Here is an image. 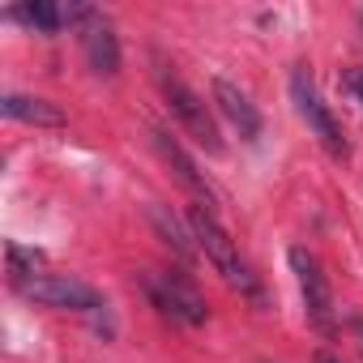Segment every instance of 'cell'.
Returning a JSON list of instances; mask_svg holds the SVG:
<instances>
[{"label":"cell","mask_w":363,"mask_h":363,"mask_svg":"<svg viewBox=\"0 0 363 363\" xmlns=\"http://www.w3.org/2000/svg\"><path fill=\"white\" fill-rule=\"evenodd\" d=\"M214 107H218V116L244 137V141H257L261 137V111H257V103L235 86V82H227V77H214Z\"/></svg>","instance_id":"cell-9"},{"label":"cell","mask_w":363,"mask_h":363,"mask_svg":"<svg viewBox=\"0 0 363 363\" xmlns=\"http://www.w3.org/2000/svg\"><path fill=\"white\" fill-rule=\"evenodd\" d=\"M350 90H354V99L363 103V69H359V73H350Z\"/></svg>","instance_id":"cell-14"},{"label":"cell","mask_w":363,"mask_h":363,"mask_svg":"<svg viewBox=\"0 0 363 363\" xmlns=\"http://www.w3.org/2000/svg\"><path fill=\"white\" fill-rule=\"evenodd\" d=\"M77 39H82V56H86V65H90L94 77H116L120 73V39H116L111 22L99 9H90L82 18Z\"/></svg>","instance_id":"cell-8"},{"label":"cell","mask_w":363,"mask_h":363,"mask_svg":"<svg viewBox=\"0 0 363 363\" xmlns=\"http://www.w3.org/2000/svg\"><path fill=\"white\" fill-rule=\"evenodd\" d=\"M5 265H9V282H13V286H22V282H30V278L43 269V257H39L35 248L9 244V248H5Z\"/></svg>","instance_id":"cell-13"},{"label":"cell","mask_w":363,"mask_h":363,"mask_svg":"<svg viewBox=\"0 0 363 363\" xmlns=\"http://www.w3.org/2000/svg\"><path fill=\"white\" fill-rule=\"evenodd\" d=\"M291 103H295L299 120L308 124V133H312V137H316L333 158H346V154H350V145H346V133H342L337 116L329 111V103L320 99V90H316V82H312V73H308L303 65L291 73Z\"/></svg>","instance_id":"cell-5"},{"label":"cell","mask_w":363,"mask_h":363,"mask_svg":"<svg viewBox=\"0 0 363 363\" xmlns=\"http://www.w3.org/2000/svg\"><path fill=\"white\" fill-rule=\"evenodd\" d=\"M141 286H145L150 303H154L167 320H175V325L197 329V325L210 320V308H206L201 291H197L184 274H158V269H145V274H141Z\"/></svg>","instance_id":"cell-4"},{"label":"cell","mask_w":363,"mask_h":363,"mask_svg":"<svg viewBox=\"0 0 363 363\" xmlns=\"http://www.w3.org/2000/svg\"><path fill=\"white\" fill-rule=\"evenodd\" d=\"M150 141H154V150H158V158L175 171V179H179V184H184L193 197H197V206H206V210H214L218 206V193H214V184H210V179H206V171L197 167V158L184 150V145H179L167 128H150Z\"/></svg>","instance_id":"cell-7"},{"label":"cell","mask_w":363,"mask_h":363,"mask_svg":"<svg viewBox=\"0 0 363 363\" xmlns=\"http://www.w3.org/2000/svg\"><path fill=\"white\" fill-rule=\"evenodd\" d=\"M90 13V5H52V0H35V5H18L9 9V18L26 22L39 35H60L65 26H82V18Z\"/></svg>","instance_id":"cell-10"},{"label":"cell","mask_w":363,"mask_h":363,"mask_svg":"<svg viewBox=\"0 0 363 363\" xmlns=\"http://www.w3.org/2000/svg\"><path fill=\"white\" fill-rule=\"evenodd\" d=\"M189 227H193V235H197V248L206 252V261H210V265L223 274V282L261 308V303H265L261 278L252 274V265L244 261V252H240V244L227 235V227L214 218V210H206V206H193V210H189Z\"/></svg>","instance_id":"cell-1"},{"label":"cell","mask_w":363,"mask_h":363,"mask_svg":"<svg viewBox=\"0 0 363 363\" xmlns=\"http://www.w3.org/2000/svg\"><path fill=\"white\" fill-rule=\"evenodd\" d=\"M150 223H154V231H158V240L179 257V261H193L201 248H197V235H193V227L189 223H179L175 214H171V206H150Z\"/></svg>","instance_id":"cell-12"},{"label":"cell","mask_w":363,"mask_h":363,"mask_svg":"<svg viewBox=\"0 0 363 363\" xmlns=\"http://www.w3.org/2000/svg\"><path fill=\"white\" fill-rule=\"evenodd\" d=\"M286 261H291V274H295V286H299V299H303L308 320L320 333H333V291H329V278H325L320 261L303 244H295L286 252Z\"/></svg>","instance_id":"cell-6"},{"label":"cell","mask_w":363,"mask_h":363,"mask_svg":"<svg viewBox=\"0 0 363 363\" xmlns=\"http://www.w3.org/2000/svg\"><path fill=\"white\" fill-rule=\"evenodd\" d=\"M0 111L13 124H35V128H65V111L52 103V99H39V94H5L0 99Z\"/></svg>","instance_id":"cell-11"},{"label":"cell","mask_w":363,"mask_h":363,"mask_svg":"<svg viewBox=\"0 0 363 363\" xmlns=\"http://www.w3.org/2000/svg\"><path fill=\"white\" fill-rule=\"evenodd\" d=\"M13 291H18V295H26L30 303L56 308V312H90V316L107 312V299H103L90 282H82V278H73V274L39 269L30 282H22V286H13Z\"/></svg>","instance_id":"cell-3"},{"label":"cell","mask_w":363,"mask_h":363,"mask_svg":"<svg viewBox=\"0 0 363 363\" xmlns=\"http://www.w3.org/2000/svg\"><path fill=\"white\" fill-rule=\"evenodd\" d=\"M158 90H162V99H167V111H171V120L184 128L206 154H223V137H218V120L210 116V107H206V99L179 77L171 65H162L158 69Z\"/></svg>","instance_id":"cell-2"},{"label":"cell","mask_w":363,"mask_h":363,"mask_svg":"<svg viewBox=\"0 0 363 363\" xmlns=\"http://www.w3.org/2000/svg\"><path fill=\"white\" fill-rule=\"evenodd\" d=\"M320 363H333V359H329V354H320Z\"/></svg>","instance_id":"cell-15"}]
</instances>
